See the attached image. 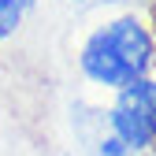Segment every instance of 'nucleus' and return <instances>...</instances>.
<instances>
[{"label": "nucleus", "mask_w": 156, "mask_h": 156, "mask_svg": "<svg viewBox=\"0 0 156 156\" xmlns=\"http://www.w3.org/2000/svg\"><path fill=\"white\" fill-rule=\"evenodd\" d=\"M78 71L104 93L149 78L156 71V34L138 15H115L86 34L78 48Z\"/></svg>", "instance_id": "obj_1"}, {"label": "nucleus", "mask_w": 156, "mask_h": 156, "mask_svg": "<svg viewBox=\"0 0 156 156\" xmlns=\"http://www.w3.org/2000/svg\"><path fill=\"white\" fill-rule=\"evenodd\" d=\"M108 134L123 141L134 156L156 149V78H138L112 93V104L104 112Z\"/></svg>", "instance_id": "obj_2"}, {"label": "nucleus", "mask_w": 156, "mask_h": 156, "mask_svg": "<svg viewBox=\"0 0 156 156\" xmlns=\"http://www.w3.org/2000/svg\"><path fill=\"white\" fill-rule=\"evenodd\" d=\"M34 4L37 0H0V41H8V37L19 34V26L34 11Z\"/></svg>", "instance_id": "obj_3"}, {"label": "nucleus", "mask_w": 156, "mask_h": 156, "mask_svg": "<svg viewBox=\"0 0 156 156\" xmlns=\"http://www.w3.org/2000/svg\"><path fill=\"white\" fill-rule=\"evenodd\" d=\"M93 156H134L123 141H115L112 134H101V138L93 141Z\"/></svg>", "instance_id": "obj_4"}, {"label": "nucleus", "mask_w": 156, "mask_h": 156, "mask_svg": "<svg viewBox=\"0 0 156 156\" xmlns=\"http://www.w3.org/2000/svg\"><path fill=\"white\" fill-rule=\"evenodd\" d=\"M60 4H71V8H86V4H93V0H60Z\"/></svg>", "instance_id": "obj_5"}]
</instances>
